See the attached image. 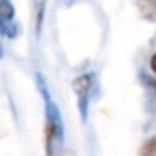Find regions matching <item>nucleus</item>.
<instances>
[{
    "label": "nucleus",
    "mask_w": 156,
    "mask_h": 156,
    "mask_svg": "<svg viewBox=\"0 0 156 156\" xmlns=\"http://www.w3.org/2000/svg\"><path fill=\"white\" fill-rule=\"evenodd\" d=\"M42 89H44V96H45V129H44L45 153H47V156H55V153L59 151V146L62 143L64 128H62V119L55 102H52L51 96L47 94L44 86H42Z\"/></svg>",
    "instance_id": "1"
},
{
    "label": "nucleus",
    "mask_w": 156,
    "mask_h": 156,
    "mask_svg": "<svg viewBox=\"0 0 156 156\" xmlns=\"http://www.w3.org/2000/svg\"><path fill=\"white\" fill-rule=\"evenodd\" d=\"M94 84V79L91 74H82L72 81V89H74L76 96H77V104L79 111H81L82 119L86 121L87 118V109H89V96H91V89Z\"/></svg>",
    "instance_id": "2"
},
{
    "label": "nucleus",
    "mask_w": 156,
    "mask_h": 156,
    "mask_svg": "<svg viewBox=\"0 0 156 156\" xmlns=\"http://www.w3.org/2000/svg\"><path fill=\"white\" fill-rule=\"evenodd\" d=\"M14 5L9 0H0V32L9 37L15 35V27H14Z\"/></svg>",
    "instance_id": "3"
},
{
    "label": "nucleus",
    "mask_w": 156,
    "mask_h": 156,
    "mask_svg": "<svg viewBox=\"0 0 156 156\" xmlns=\"http://www.w3.org/2000/svg\"><path fill=\"white\" fill-rule=\"evenodd\" d=\"M138 7L148 20H156V0H138Z\"/></svg>",
    "instance_id": "4"
},
{
    "label": "nucleus",
    "mask_w": 156,
    "mask_h": 156,
    "mask_svg": "<svg viewBox=\"0 0 156 156\" xmlns=\"http://www.w3.org/2000/svg\"><path fill=\"white\" fill-rule=\"evenodd\" d=\"M139 156H156V134L143 143L139 148Z\"/></svg>",
    "instance_id": "5"
},
{
    "label": "nucleus",
    "mask_w": 156,
    "mask_h": 156,
    "mask_svg": "<svg viewBox=\"0 0 156 156\" xmlns=\"http://www.w3.org/2000/svg\"><path fill=\"white\" fill-rule=\"evenodd\" d=\"M35 4V14H37V29L41 27L42 22V14H44V0H34Z\"/></svg>",
    "instance_id": "6"
},
{
    "label": "nucleus",
    "mask_w": 156,
    "mask_h": 156,
    "mask_svg": "<svg viewBox=\"0 0 156 156\" xmlns=\"http://www.w3.org/2000/svg\"><path fill=\"white\" fill-rule=\"evenodd\" d=\"M55 156H76V153L71 149H61V151L55 153Z\"/></svg>",
    "instance_id": "7"
},
{
    "label": "nucleus",
    "mask_w": 156,
    "mask_h": 156,
    "mask_svg": "<svg viewBox=\"0 0 156 156\" xmlns=\"http://www.w3.org/2000/svg\"><path fill=\"white\" fill-rule=\"evenodd\" d=\"M149 67H151V71L156 74V52L151 55V59H149Z\"/></svg>",
    "instance_id": "8"
}]
</instances>
